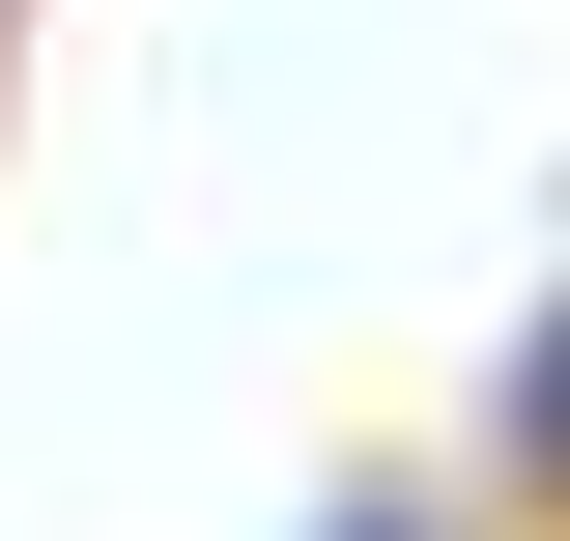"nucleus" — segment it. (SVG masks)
Here are the masks:
<instances>
[{"mask_svg": "<svg viewBox=\"0 0 570 541\" xmlns=\"http://www.w3.org/2000/svg\"><path fill=\"white\" fill-rule=\"evenodd\" d=\"M343 541H428V513H343Z\"/></svg>", "mask_w": 570, "mask_h": 541, "instance_id": "1", "label": "nucleus"}]
</instances>
